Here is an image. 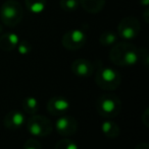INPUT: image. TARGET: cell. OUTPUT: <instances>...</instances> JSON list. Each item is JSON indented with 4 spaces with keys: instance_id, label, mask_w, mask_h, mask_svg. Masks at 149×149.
I'll return each mask as SVG.
<instances>
[{
    "instance_id": "8fae6325",
    "label": "cell",
    "mask_w": 149,
    "mask_h": 149,
    "mask_svg": "<svg viewBox=\"0 0 149 149\" xmlns=\"http://www.w3.org/2000/svg\"><path fill=\"white\" fill-rule=\"evenodd\" d=\"M72 71L79 77H88L93 73V65L86 59H78L73 62Z\"/></svg>"
},
{
    "instance_id": "44dd1931",
    "label": "cell",
    "mask_w": 149,
    "mask_h": 149,
    "mask_svg": "<svg viewBox=\"0 0 149 149\" xmlns=\"http://www.w3.org/2000/svg\"><path fill=\"white\" fill-rule=\"evenodd\" d=\"M18 52L23 55H26L28 54L29 52L31 51V46L29 45L28 42H20V43L18 44Z\"/></svg>"
},
{
    "instance_id": "d6986e66",
    "label": "cell",
    "mask_w": 149,
    "mask_h": 149,
    "mask_svg": "<svg viewBox=\"0 0 149 149\" xmlns=\"http://www.w3.org/2000/svg\"><path fill=\"white\" fill-rule=\"evenodd\" d=\"M55 149H79L75 141L71 139H61L56 142Z\"/></svg>"
},
{
    "instance_id": "cb8c5ba5",
    "label": "cell",
    "mask_w": 149,
    "mask_h": 149,
    "mask_svg": "<svg viewBox=\"0 0 149 149\" xmlns=\"http://www.w3.org/2000/svg\"><path fill=\"white\" fill-rule=\"evenodd\" d=\"M2 30H3V29H2V24H0V33H2Z\"/></svg>"
},
{
    "instance_id": "7402d4cb",
    "label": "cell",
    "mask_w": 149,
    "mask_h": 149,
    "mask_svg": "<svg viewBox=\"0 0 149 149\" xmlns=\"http://www.w3.org/2000/svg\"><path fill=\"white\" fill-rule=\"evenodd\" d=\"M142 123L145 127H149V108H146L141 115Z\"/></svg>"
},
{
    "instance_id": "3957f363",
    "label": "cell",
    "mask_w": 149,
    "mask_h": 149,
    "mask_svg": "<svg viewBox=\"0 0 149 149\" xmlns=\"http://www.w3.org/2000/svg\"><path fill=\"white\" fill-rule=\"evenodd\" d=\"M95 82L103 90L112 91L119 87L121 83V76L117 70L109 67L99 68L95 74Z\"/></svg>"
},
{
    "instance_id": "5b68a950",
    "label": "cell",
    "mask_w": 149,
    "mask_h": 149,
    "mask_svg": "<svg viewBox=\"0 0 149 149\" xmlns=\"http://www.w3.org/2000/svg\"><path fill=\"white\" fill-rule=\"evenodd\" d=\"M23 7L16 0H7L3 3L0 10L1 20L5 26H16L23 18Z\"/></svg>"
},
{
    "instance_id": "2e32d148",
    "label": "cell",
    "mask_w": 149,
    "mask_h": 149,
    "mask_svg": "<svg viewBox=\"0 0 149 149\" xmlns=\"http://www.w3.org/2000/svg\"><path fill=\"white\" fill-rule=\"evenodd\" d=\"M46 0H26V5L28 9L33 13H40L44 10Z\"/></svg>"
},
{
    "instance_id": "4fadbf2b",
    "label": "cell",
    "mask_w": 149,
    "mask_h": 149,
    "mask_svg": "<svg viewBox=\"0 0 149 149\" xmlns=\"http://www.w3.org/2000/svg\"><path fill=\"white\" fill-rule=\"evenodd\" d=\"M101 131L104 135L107 138H110V139H114V138H117L121 134V128L117 125V123H114L113 121H110V120H106L102 123L101 125Z\"/></svg>"
},
{
    "instance_id": "7c38bea8",
    "label": "cell",
    "mask_w": 149,
    "mask_h": 149,
    "mask_svg": "<svg viewBox=\"0 0 149 149\" xmlns=\"http://www.w3.org/2000/svg\"><path fill=\"white\" fill-rule=\"evenodd\" d=\"M20 43L18 37L13 33H7L0 36V49L3 51H11Z\"/></svg>"
},
{
    "instance_id": "ac0fdd59",
    "label": "cell",
    "mask_w": 149,
    "mask_h": 149,
    "mask_svg": "<svg viewBox=\"0 0 149 149\" xmlns=\"http://www.w3.org/2000/svg\"><path fill=\"white\" fill-rule=\"evenodd\" d=\"M60 7L66 11H74L80 5L79 0H60Z\"/></svg>"
},
{
    "instance_id": "9c48e42d",
    "label": "cell",
    "mask_w": 149,
    "mask_h": 149,
    "mask_svg": "<svg viewBox=\"0 0 149 149\" xmlns=\"http://www.w3.org/2000/svg\"><path fill=\"white\" fill-rule=\"evenodd\" d=\"M70 109V102L62 95H56L51 97L47 102V111L53 116H62Z\"/></svg>"
},
{
    "instance_id": "9a60e30c",
    "label": "cell",
    "mask_w": 149,
    "mask_h": 149,
    "mask_svg": "<svg viewBox=\"0 0 149 149\" xmlns=\"http://www.w3.org/2000/svg\"><path fill=\"white\" fill-rule=\"evenodd\" d=\"M23 110L26 114L30 115H35L39 110V102L36 97H33V96H28L23 100Z\"/></svg>"
},
{
    "instance_id": "ba28073f",
    "label": "cell",
    "mask_w": 149,
    "mask_h": 149,
    "mask_svg": "<svg viewBox=\"0 0 149 149\" xmlns=\"http://www.w3.org/2000/svg\"><path fill=\"white\" fill-rule=\"evenodd\" d=\"M55 129L61 136H72L78 131V121L72 116L62 115L55 123Z\"/></svg>"
},
{
    "instance_id": "e0dca14e",
    "label": "cell",
    "mask_w": 149,
    "mask_h": 149,
    "mask_svg": "<svg viewBox=\"0 0 149 149\" xmlns=\"http://www.w3.org/2000/svg\"><path fill=\"white\" fill-rule=\"evenodd\" d=\"M117 39V36L115 33L113 31H105L103 33L99 38V41L102 45L104 46H108V45H112V44L115 43Z\"/></svg>"
},
{
    "instance_id": "ffe728a7",
    "label": "cell",
    "mask_w": 149,
    "mask_h": 149,
    "mask_svg": "<svg viewBox=\"0 0 149 149\" xmlns=\"http://www.w3.org/2000/svg\"><path fill=\"white\" fill-rule=\"evenodd\" d=\"M23 149H42V145L36 139H28L25 142Z\"/></svg>"
},
{
    "instance_id": "30bf717a",
    "label": "cell",
    "mask_w": 149,
    "mask_h": 149,
    "mask_svg": "<svg viewBox=\"0 0 149 149\" xmlns=\"http://www.w3.org/2000/svg\"><path fill=\"white\" fill-rule=\"evenodd\" d=\"M26 123L25 114L20 111L12 110L5 115L3 119V125L8 130H18Z\"/></svg>"
},
{
    "instance_id": "5bb4252c",
    "label": "cell",
    "mask_w": 149,
    "mask_h": 149,
    "mask_svg": "<svg viewBox=\"0 0 149 149\" xmlns=\"http://www.w3.org/2000/svg\"><path fill=\"white\" fill-rule=\"evenodd\" d=\"M79 2L82 7L90 13H97L101 11L105 4V0H79Z\"/></svg>"
},
{
    "instance_id": "52a82bcc",
    "label": "cell",
    "mask_w": 149,
    "mask_h": 149,
    "mask_svg": "<svg viewBox=\"0 0 149 149\" xmlns=\"http://www.w3.org/2000/svg\"><path fill=\"white\" fill-rule=\"evenodd\" d=\"M62 45L66 49L77 51L81 49L86 43V35L80 30H73L66 33L62 37Z\"/></svg>"
},
{
    "instance_id": "8992f818",
    "label": "cell",
    "mask_w": 149,
    "mask_h": 149,
    "mask_svg": "<svg viewBox=\"0 0 149 149\" xmlns=\"http://www.w3.org/2000/svg\"><path fill=\"white\" fill-rule=\"evenodd\" d=\"M139 31V22L135 17H132V16L123 18L119 24V29H117V33L119 35V37L123 38L126 41H130V40L137 37Z\"/></svg>"
},
{
    "instance_id": "277c9868",
    "label": "cell",
    "mask_w": 149,
    "mask_h": 149,
    "mask_svg": "<svg viewBox=\"0 0 149 149\" xmlns=\"http://www.w3.org/2000/svg\"><path fill=\"white\" fill-rule=\"evenodd\" d=\"M25 124L29 133L36 137H47L53 130L52 122L42 115H32Z\"/></svg>"
},
{
    "instance_id": "6da1fadb",
    "label": "cell",
    "mask_w": 149,
    "mask_h": 149,
    "mask_svg": "<svg viewBox=\"0 0 149 149\" xmlns=\"http://www.w3.org/2000/svg\"><path fill=\"white\" fill-rule=\"evenodd\" d=\"M110 60L117 66H133L139 60V52L134 45L127 42L119 43L109 53Z\"/></svg>"
},
{
    "instance_id": "7a4b0ae2",
    "label": "cell",
    "mask_w": 149,
    "mask_h": 149,
    "mask_svg": "<svg viewBox=\"0 0 149 149\" xmlns=\"http://www.w3.org/2000/svg\"><path fill=\"white\" fill-rule=\"evenodd\" d=\"M96 111L102 118H115L121 114V100L113 93L102 94L96 100Z\"/></svg>"
},
{
    "instance_id": "603a6c76",
    "label": "cell",
    "mask_w": 149,
    "mask_h": 149,
    "mask_svg": "<svg viewBox=\"0 0 149 149\" xmlns=\"http://www.w3.org/2000/svg\"><path fill=\"white\" fill-rule=\"evenodd\" d=\"M135 149H149V144L147 142H140L136 145Z\"/></svg>"
}]
</instances>
